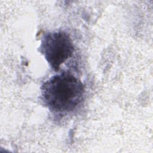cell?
Listing matches in <instances>:
<instances>
[{
  "label": "cell",
  "mask_w": 153,
  "mask_h": 153,
  "mask_svg": "<svg viewBox=\"0 0 153 153\" xmlns=\"http://www.w3.org/2000/svg\"><path fill=\"white\" fill-rule=\"evenodd\" d=\"M39 50L55 71L72 56L74 47L70 36L63 31L48 32L42 37Z\"/></svg>",
  "instance_id": "obj_2"
},
{
  "label": "cell",
  "mask_w": 153,
  "mask_h": 153,
  "mask_svg": "<svg viewBox=\"0 0 153 153\" xmlns=\"http://www.w3.org/2000/svg\"><path fill=\"white\" fill-rule=\"evenodd\" d=\"M84 92L81 81L67 72L53 76L41 86L44 103L51 112L57 114L74 110L82 100Z\"/></svg>",
  "instance_id": "obj_1"
}]
</instances>
